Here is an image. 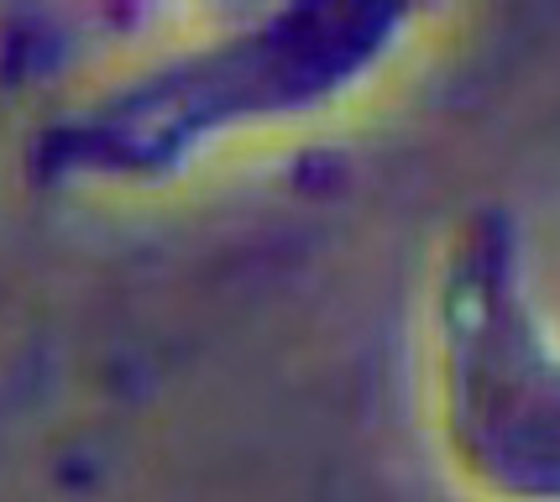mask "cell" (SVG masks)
<instances>
[{"label": "cell", "mask_w": 560, "mask_h": 502, "mask_svg": "<svg viewBox=\"0 0 560 502\" xmlns=\"http://www.w3.org/2000/svg\"><path fill=\"white\" fill-rule=\"evenodd\" d=\"M415 5L210 11L73 84L26 131L22 167L48 194H158L242 147L346 116L424 52Z\"/></svg>", "instance_id": "obj_1"}, {"label": "cell", "mask_w": 560, "mask_h": 502, "mask_svg": "<svg viewBox=\"0 0 560 502\" xmlns=\"http://www.w3.org/2000/svg\"><path fill=\"white\" fill-rule=\"evenodd\" d=\"M415 393L466 502H560V310L503 205L462 210L424 262Z\"/></svg>", "instance_id": "obj_2"}]
</instances>
